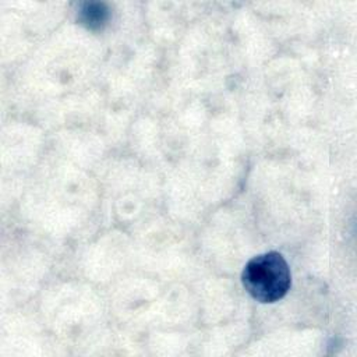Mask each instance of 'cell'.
<instances>
[{
  "label": "cell",
  "instance_id": "1",
  "mask_svg": "<svg viewBox=\"0 0 357 357\" xmlns=\"http://www.w3.org/2000/svg\"><path fill=\"white\" fill-rule=\"evenodd\" d=\"M244 289L261 303H275L290 289L291 276L286 259L276 251L254 257L243 269Z\"/></svg>",
  "mask_w": 357,
  "mask_h": 357
},
{
  "label": "cell",
  "instance_id": "2",
  "mask_svg": "<svg viewBox=\"0 0 357 357\" xmlns=\"http://www.w3.org/2000/svg\"><path fill=\"white\" fill-rule=\"evenodd\" d=\"M79 18L88 28H99L107 18V8L103 3H85L81 8Z\"/></svg>",
  "mask_w": 357,
  "mask_h": 357
}]
</instances>
